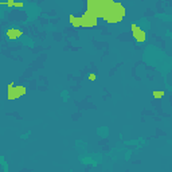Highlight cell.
<instances>
[{"instance_id": "cell-1", "label": "cell", "mask_w": 172, "mask_h": 172, "mask_svg": "<svg viewBox=\"0 0 172 172\" xmlns=\"http://www.w3.org/2000/svg\"><path fill=\"white\" fill-rule=\"evenodd\" d=\"M125 16V8L121 3H113L108 1L104 12L101 14V18L109 23H117Z\"/></svg>"}, {"instance_id": "cell-2", "label": "cell", "mask_w": 172, "mask_h": 172, "mask_svg": "<svg viewBox=\"0 0 172 172\" xmlns=\"http://www.w3.org/2000/svg\"><path fill=\"white\" fill-rule=\"evenodd\" d=\"M27 93V89L24 86H15V83L11 82L8 85V93H7V98L8 100H18L19 97L24 96Z\"/></svg>"}, {"instance_id": "cell-3", "label": "cell", "mask_w": 172, "mask_h": 172, "mask_svg": "<svg viewBox=\"0 0 172 172\" xmlns=\"http://www.w3.org/2000/svg\"><path fill=\"white\" fill-rule=\"evenodd\" d=\"M132 34H133V38L136 39V42H139V43H144L145 39H147L145 32H144L137 24H134V23L132 24Z\"/></svg>"}, {"instance_id": "cell-4", "label": "cell", "mask_w": 172, "mask_h": 172, "mask_svg": "<svg viewBox=\"0 0 172 172\" xmlns=\"http://www.w3.org/2000/svg\"><path fill=\"white\" fill-rule=\"evenodd\" d=\"M7 36L10 39H18L22 36V31L18 28H10L8 31H7Z\"/></svg>"}, {"instance_id": "cell-5", "label": "cell", "mask_w": 172, "mask_h": 172, "mask_svg": "<svg viewBox=\"0 0 172 172\" xmlns=\"http://www.w3.org/2000/svg\"><path fill=\"white\" fill-rule=\"evenodd\" d=\"M153 96H155V98H161L164 96V92H153Z\"/></svg>"}, {"instance_id": "cell-6", "label": "cell", "mask_w": 172, "mask_h": 172, "mask_svg": "<svg viewBox=\"0 0 172 172\" xmlns=\"http://www.w3.org/2000/svg\"><path fill=\"white\" fill-rule=\"evenodd\" d=\"M89 80L92 81V82H93V81H96V74H90V75H89Z\"/></svg>"}, {"instance_id": "cell-7", "label": "cell", "mask_w": 172, "mask_h": 172, "mask_svg": "<svg viewBox=\"0 0 172 172\" xmlns=\"http://www.w3.org/2000/svg\"><path fill=\"white\" fill-rule=\"evenodd\" d=\"M14 6H15V7H23V3H15Z\"/></svg>"}, {"instance_id": "cell-8", "label": "cell", "mask_w": 172, "mask_h": 172, "mask_svg": "<svg viewBox=\"0 0 172 172\" xmlns=\"http://www.w3.org/2000/svg\"><path fill=\"white\" fill-rule=\"evenodd\" d=\"M6 4H7V6H10V7H11V6H14V4H15V3H14V1H7Z\"/></svg>"}]
</instances>
